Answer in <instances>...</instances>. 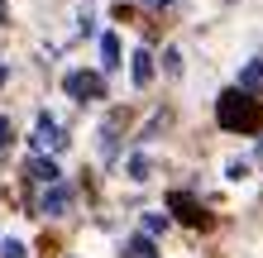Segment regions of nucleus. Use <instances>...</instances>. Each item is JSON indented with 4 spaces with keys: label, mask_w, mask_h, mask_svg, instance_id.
Wrapping results in <instances>:
<instances>
[{
    "label": "nucleus",
    "mask_w": 263,
    "mask_h": 258,
    "mask_svg": "<svg viewBox=\"0 0 263 258\" xmlns=\"http://www.w3.org/2000/svg\"><path fill=\"white\" fill-rule=\"evenodd\" d=\"M215 125H220L225 134H254L263 125V101L244 96V91L230 86L220 101H215Z\"/></svg>",
    "instance_id": "1"
},
{
    "label": "nucleus",
    "mask_w": 263,
    "mask_h": 258,
    "mask_svg": "<svg viewBox=\"0 0 263 258\" xmlns=\"http://www.w3.org/2000/svg\"><path fill=\"white\" fill-rule=\"evenodd\" d=\"M29 144H34V153H39V158H43V153H63V148H67L63 125H58L53 115H39V120H34V139H29Z\"/></svg>",
    "instance_id": "2"
},
{
    "label": "nucleus",
    "mask_w": 263,
    "mask_h": 258,
    "mask_svg": "<svg viewBox=\"0 0 263 258\" xmlns=\"http://www.w3.org/2000/svg\"><path fill=\"white\" fill-rule=\"evenodd\" d=\"M63 86H67V96H77V101H101V96H105L101 72H67Z\"/></svg>",
    "instance_id": "3"
},
{
    "label": "nucleus",
    "mask_w": 263,
    "mask_h": 258,
    "mask_svg": "<svg viewBox=\"0 0 263 258\" xmlns=\"http://www.w3.org/2000/svg\"><path fill=\"white\" fill-rule=\"evenodd\" d=\"M167 210H173L177 220H187V225H206V210L196 206L192 191H173V196H167Z\"/></svg>",
    "instance_id": "4"
},
{
    "label": "nucleus",
    "mask_w": 263,
    "mask_h": 258,
    "mask_svg": "<svg viewBox=\"0 0 263 258\" xmlns=\"http://www.w3.org/2000/svg\"><path fill=\"white\" fill-rule=\"evenodd\" d=\"M39 210H43L48 220L67 215V210H72V191L63 187V182H58V187H48V191H43V201H39Z\"/></svg>",
    "instance_id": "5"
},
{
    "label": "nucleus",
    "mask_w": 263,
    "mask_h": 258,
    "mask_svg": "<svg viewBox=\"0 0 263 258\" xmlns=\"http://www.w3.org/2000/svg\"><path fill=\"white\" fill-rule=\"evenodd\" d=\"M29 182L48 191V187H58V182H63V172H58V163H53V158H34V163H29Z\"/></svg>",
    "instance_id": "6"
},
{
    "label": "nucleus",
    "mask_w": 263,
    "mask_h": 258,
    "mask_svg": "<svg viewBox=\"0 0 263 258\" xmlns=\"http://www.w3.org/2000/svg\"><path fill=\"white\" fill-rule=\"evenodd\" d=\"M129 63H134V67H129L134 86H148V82H153V53H148V48H139V53L129 57Z\"/></svg>",
    "instance_id": "7"
},
{
    "label": "nucleus",
    "mask_w": 263,
    "mask_h": 258,
    "mask_svg": "<svg viewBox=\"0 0 263 258\" xmlns=\"http://www.w3.org/2000/svg\"><path fill=\"white\" fill-rule=\"evenodd\" d=\"M235 91H244V96H254V91H263V57H254V63L239 72V86H235Z\"/></svg>",
    "instance_id": "8"
},
{
    "label": "nucleus",
    "mask_w": 263,
    "mask_h": 258,
    "mask_svg": "<svg viewBox=\"0 0 263 258\" xmlns=\"http://www.w3.org/2000/svg\"><path fill=\"white\" fill-rule=\"evenodd\" d=\"M125 172H129V182H148V177H153V163H148V153H129Z\"/></svg>",
    "instance_id": "9"
},
{
    "label": "nucleus",
    "mask_w": 263,
    "mask_h": 258,
    "mask_svg": "<svg viewBox=\"0 0 263 258\" xmlns=\"http://www.w3.org/2000/svg\"><path fill=\"white\" fill-rule=\"evenodd\" d=\"M101 67H105V72L120 67V38H115V34H101Z\"/></svg>",
    "instance_id": "10"
},
{
    "label": "nucleus",
    "mask_w": 263,
    "mask_h": 258,
    "mask_svg": "<svg viewBox=\"0 0 263 258\" xmlns=\"http://www.w3.org/2000/svg\"><path fill=\"white\" fill-rule=\"evenodd\" d=\"M129 253H134V258H153V244H148V234H134V239H129Z\"/></svg>",
    "instance_id": "11"
},
{
    "label": "nucleus",
    "mask_w": 263,
    "mask_h": 258,
    "mask_svg": "<svg viewBox=\"0 0 263 258\" xmlns=\"http://www.w3.org/2000/svg\"><path fill=\"white\" fill-rule=\"evenodd\" d=\"M0 258H29L20 239H0Z\"/></svg>",
    "instance_id": "12"
},
{
    "label": "nucleus",
    "mask_w": 263,
    "mask_h": 258,
    "mask_svg": "<svg viewBox=\"0 0 263 258\" xmlns=\"http://www.w3.org/2000/svg\"><path fill=\"white\" fill-rule=\"evenodd\" d=\"M163 67H167V77H177V72H182V53L167 48V53H163Z\"/></svg>",
    "instance_id": "13"
},
{
    "label": "nucleus",
    "mask_w": 263,
    "mask_h": 258,
    "mask_svg": "<svg viewBox=\"0 0 263 258\" xmlns=\"http://www.w3.org/2000/svg\"><path fill=\"white\" fill-rule=\"evenodd\" d=\"M144 230H148V234H158V230H167V215H158V210H153V215H144Z\"/></svg>",
    "instance_id": "14"
},
{
    "label": "nucleus",
    "mask_w": 263,
    "mask_h": 258,
    "mask_svg": "<svg viewBox=\"0 0 263 258\" xmlns=\"http://www.w3.org/2000/svg\"><path fill=\"white\" fill-rule=\"evenodd\" d=\"M5 144H10V120L0 115V148H5Z\"/></svg>",
    "instance_id": "15"
},
{
    "label": "nucleus",
    "mask_w": 263,
    "mask_h": 258,
    "mask_svg": "<svg viewBox=\"0 0 263 258\" xmlns=\"http://www.w3.org/2000/svg\"><path fill=\"white\" fill-rule=\"evenodd\" d=\"M144 5H148V10H167L173 0H144Z\"/></svg>",
    "instance_id": "16"
},
{
    "label": "nucleus",
    "mask_w": 263,
    "mask_h": 258,
    "mask_svg": "<svg viewBox=\"0 0 263 258\" xmlns=\"http://www.w3.org/2000/svg\"><path fill=\"white\" fill-rule=\"evenodd\" d=\"M5 77H10V67H5V63H0V86H5Z\"/></svg>",
    "instance_id": "17"
}]
</instances>
